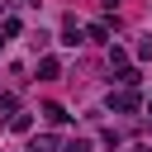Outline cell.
<instances>
[{
    "mask_svg": "<svg viewBox=\"0 0 152 152\" xmlns=\"http://www.w3.org/2000/svg\"><path fill=\"white\" fill-rule=\"evenodd\" d=\"M104 104H109V114H133L142 100H138V90H109V100H104Z\"/></svg>",
    "mask_w": 152,
    "mask_h": 152,
    "instance_id": "1",
    "label": "cell"
},
{
    "mask_svg": "<svg viewBox=\"0 0 152 152\" xmlns=\"http://www.w3.org/2000/svg\"><path fill=\"white\" fill-rule=\"evenodd\" d=\"M62 43H66V48L86 43V38H81V24H76V14H66V19H62Z\"/></svg>",
    "mask_w": 152,
    "mask_h": 152,
    "instance_id": "2",
    "label": "cell"
},
{
    "mask_svg": "<svg viewBox=\"0 0 152 152\" xmlns=\"http://www.w3.org/2000/svg\"><path fill=\"white\" fill-rule=\"evenodd\" d=\"M57 76H62V62L57 57H43L38 62V81H57Z\"/></svg>",
    "mask_w": 152,
    "mask_h": 152,
    "instance_id": "3",
    "label": "cell"
},
{
    "mask_svg": "<svg viewBox=\"0 0 152 152\" xmlns=\"http://www.w3.org/2000/svg\"><path fill=\"white\" fill-rule=\"evenodd\" d=\"M43 119H48V124H52V128H62V124H66V119H71V114H66V109H62V104H43Z\"/></svg>",
    "mask_w": 152,
    "mask_h": 152,
    "instance_id": "4",
    "label": "cell"
},
{
    "mask_svg": "<svg viewBox=\"0 0 152 152\" xmlns=\"http://www.w3.org/2000/svg\"><path fill=\"white\" fill-rule=\"evenodd\" d=\"M81 38H90V43H109V24H90V28H81Z\"/></svg>",
    "mask_w": 152,
    "mask_h": 152,
    "instance_id": "5",
    "label": "cell"
},
{
    "mask_svg": "<svg viewBox=\"0 0 152 152\" xmlns=\"http://www.w3.org/2000/svg\"><path fill=\"white\" fill-rule=\"evenodd\" d=\"M28 152H57V138H52V133H43V138H33V142H28Z\"/></svg>",
    "mask_w": 152,
    "mask_h": 152,
    "instance_id": "6",
    "label": "cell"
},
{
    "mask_svg": "<svg viewBox=\"0 0 152 152\" xmlns=\"http://www.w3.org/2000/svg\"><path fill=\"white\" fill-rule=\"evenodd\" d=\"M19 28H24V24H19V19H5V24H0V38H5V43H10V38H19Z\"/></svg>",
    "mask_w": 152,
    "mask_h": 152,
    "instance_id": "7",
    "label": "cell"
},
{
    "mask_svg": "<svg viewBox=\"0 0 152 152\" xmlns=\"http://www.w3.org/2000/svg\"><path fill=\"white\" fill-rule=\"evenodd\" d=\"M10 128H14V133H28L33 119H28V114H10Z\"/></svg>",
    "mask_w": 152,
    "mask_h": 152,
    "instance_id": "8",
    "label": "cell"
},
{
    "mask_svg": "<svg viewBox=\"0 0 152 152\" xmlns=\"http://www.w3.org/2000/svg\"><path fill=\"white\" fill-rule=\"evenodd\" d=\"M119 81H124V86H128V90H133V86H138V81H142V76H138V71H133V66H119Z\"/></svg>",
    "mask_w": 152,
    "mask_h": 152,
    "instance_id": "9",
    "label": "cell"
},
{
    "mask_svg": "<svg viewBox=\"0 0 152 152\" xmlns=\"http://www.w3.org/2000/svg\"><path fill=\"white\" fill-rule=\"evenodd\" d=\"M0 114H5V119L14 114V95H0Z\"/></svg>",
    "mask_w": 152,
    "mask_h": 152,
    "instance_id": "10",
    "label": "cell"
},
{
    "mask_svg": "<svg viewBox=\"0 0 152 152\" xmlns=\"http://www.w3.org/2000/svg\"><path fill=\"white\" fill-rule=\"evenodd\" d=\"M66 152H90V142H86V138H71V142H66Z\"/></svg>",
    "mask_w": 152,
    "mask_h": 152,
    "instance_id": "11",
    "label": "cell"
},
{
    "mask_svg": "<svg viewBox=\"0 0 152 152\" xmlns=\"http://www.w3.org/2000/svg\"><path fill=\"white\" fill-rule=\"evenodd\" d=\"M133 152H152V147H142V142H138V147H133Z\"/></svg>",
    "mask_w": 152,
    "mask_h": 152,
    "instance_id": "12",
    "label": "cell"
},
{
    "mask_svg": "<svg viewBox=\"0 0 152 152\" xmlns=\"http://www.w3.org/2000/svg\"><path fill=\"white\" fill-rule=\"evenodd\" d=\"M147 114H152V100H147Z\"/></svg>",
    "mask_w": 152,
    "mask_h": 152,
    "instance_id": "13",
    "label": "cell"
}]
</instances>
